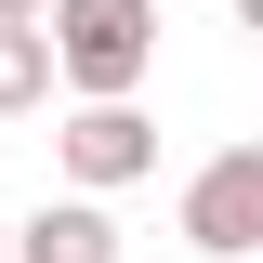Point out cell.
Returning a JSON list of instances; mask_svg holds the SVG:
<instances>
[{
    "label": "cell",
    "mask_w": 263,
    "mask_h": 263,
    "mask_svg": "<svg viewBox=\"0 0 263 263\" xmlns=\"http://www.w3.org/2000/svg\"><path fill=\"white\" fill-rule=\"evenodd\" d=\"M40 40L79 105H132L158 66V0H40Z\"/></svg>",
    "instance_id": "cell-1"
},
{
    "label": "cell",
    "mask_w": 263,
    "mask_h": 263,
    "mask_svg": "<svg viewBox=\"0 0 263 263\" xmlns=\"http://www.w3.org/2000/svg\"><path fill=\"white\" fill-rule=\"evenodd\" d=\"M53 171H66L79 197L145 184V171H158V119H145V105H79V119L53 132Z\"/></svg>",
    "instance_id": "cell-2"
},
{
    "label": "cell",
    "mask_w": 263,
    "mask_h": 263,
    "mask_svg": "<svg viewBox=\"0 0 263 263\" xmlns=\"http://www.w3.org/2000/svg\"><path fill=\"white\" fill-rule=\"evenodd\" d=\"M184 250H211V263L263 250V145H224V158L184 184Z\"/></svg>",
    "instance_id": "cell-3"
},
{
    "label": "cell",
    "mask_w": 263,
    "mask_h": 263,
    "mask_svg": "<svg viewBox=\"0 0 263 263\" xmlns=\"http://www.w3.org/2000/svg\"><path fill=\"white\" fill-rule=\"evenodd\" d=\"M13 263H119V224H105V197H40L27 224H0Z\"/></svg>",
    "instance_id": "cell-4"
},
{
    "label": "cell",
    "mask_w": 263,
    "mask_h": 263,
    "mask_svg": "<svg viewBox=\"0 0 263 263\" xmlns=\"http://www.w3.org/2000/svg\"><path fill=\"white\" fill-rule=\"evenodd\" d=\"M27 105H53V40L0 27V119H27Z\"/></svg>",
    "instance_id": "cell-5"
},
{
    "label": "cell",
    "mask_w": 263,
    "mask_h": 263,
    "mask_svg": "<svg viewBox=\"0 0 263 263\" xmlns=\"http://www.w3.org/2000/svg\"><path fill=\"white\" fill-rule=\"evenodd\" d=\"M0 27H40V0H0Z\"/></svg>",
    "instance_id": "cell-6"
},
{
    "label": "cell",
    "mask_w": 263,
    "mask_h": 263,
    "mask_svg": "<svg viewBox=\"0 0 263 263\" xmlns=\"http://www.w3.org/2000/svg\"><path fill=\"white\" fill-rule=\"evenodd\" d=\"M0 263H13V250H0Z\"/></svg>",
    "instance_id": "cell-7"
}]
</instances>
